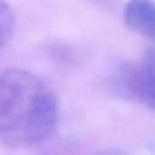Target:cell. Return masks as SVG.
Here are the masks:
<instances>
[{
  "label": "cell",
  "instance_id": "6",
  "mask_svg": "<svg viewBox=\"0 0 155 155\" xmlns=\"http://www.w3.org/2000/svg\"><path fill=\"white\" fill-rule=\"evenodd\" d=\"M147 148H148L149 153H151L153 155H155V138H153V139H150V140L148 142Z\"/></svg>",
  "mask_w": 155,
  "mask_h": 155
},
{
  "label": "cell",
  "instance_id": "2",
  "mask_svg": "<svg viewBox=\"0 0 155 155\" xmlns=\"http://www.w3.org/2000/svg\"><path fill=\"white\" fill-rule=\"evenodd\" d=\"M108 86L119 97L155 111V45L148 47L138 62L119 64Z\"/></svg>",
  "mask_w": 155,
  "mask_h": 155
},
{
  "label": "cell",
  "instance_id": "3",
  "mask_svg": "<svg viewBox=\"0 0 155 155\" xmlns=\"http://www.w3.org/2000/svg\"><path fill=\"white\" fill-rule=\"evenodd\" d=\"M124 22L130 30L155 44V0H128Z\"/></svg>",
  "mask_w": 155,
  "mask_h": 155
},
{
  "label": "cell",
  "instance_id": "5",
  "mask_svg": "<svg viewBox=\"0 0 155 155\" xmlns=\"http://www.w3.org/2000/svg\"><path fill=\"white\" fill-rule=\"evenodd\" d=\"M91 155H128V154L121 149H103V150H97Z\"/></svg>",
  "mask_w": 155,
  "mask_h": 155
},
{
  "label": "cell",
  "instance_id": "4",
  "mask_svg": "<svg viewBox=\"0 0 155 155\" xmlns=\"http://www.w3.org/2000/svg\"><path fill=\"white\" fill-rule=\"evenodd\" d=\"M16 25L12 8L5 0H0V48L11 40Z\"/></svg>",
  "mask_w": 155,
  "mask_h": 155
},
{
  "label": "cell",
  "instance_id": "1",
  "mask_svg": "<svg viewBox=\"0 0 155 155\" xmlns=\"http://www.w3.org/2000/svg\"><path fill=\"white\" fill-rule=\"evenodd\" d=\"M58 101L52 88L24 69L0 73V142L29 147L51 137L58 124Z\"/></svg>",
  "mask_w": 155,
  "mask_h": 155
}]
</instances>
